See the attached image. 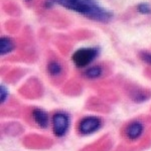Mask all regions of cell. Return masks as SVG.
Segmentation results:
<instances>
[{"instance_id": "6da1fadb", "label": "cell", "mask_w": 151, "mask_h": 151, "mask_svg": "<svg viewBox=\"0 0 151 151\" xmlns=\"http://www.w3.org/2000/svg\"><path fill=\"white\" fill-rule=\"evenodd\" d=\"M50 1L99 22H109L113 17V13L100 5L96 0H50Z\"/></svg>"}, {"instance_id": "52a82bcc", "label": "cell", "mask_w": 151, "mask_h": 151, "mask_svg": "<svg viewBox=\"0 0 151 151\" xmlns=\"http://www.w3.org/2000/svg\"><path fill=\"white\" fill-rule=\"evenodd\" d=\"M14 50V43L9 37L0 38V53L1 55H5L11 52Z\"/></svg>"}, {"instance_id": "4fadbf2b", "label": "cell", "mask_w": 151, "mask_h": 151, "mask_svg": "<svg viewBox=\"0 0 151 151\" xmlns=\"http://www.w3.org/2000/svg\"><path fill=\"white\" fill-rule=\"evenodd\" d=\"M25 1H30V0H25Z\"/></svg>"}, {"instance_id": "8fae6325", "label": "cell", "mask_w": 151, "mask_h": 151, "mask_svg": "<svg viewBox=\"0 0 151 151\" xmlns=\"http://www.w3.org/2000/svg\"><path fill=\"white\" fill-rule=\"evenodd\" d=\"M141 58L145 63L151 65V53H141Z\"/></svg>"}, {"instance_id": "277c9868", "label": "cell", "mask_w": 151, "mask_h": 151, "mask_svg": "<svg viewBox=\"0 0 151 151\" xmlns=\"http://www.w3.org/2000/svg\"><path fill=\"white\" fill-rule=\"evenodd\" d=\"M70 125L69 116L65 113H55L52 117V131L58 137H62L67 133Z\"/></svg>"}, {"instance_id": "7a4b0ae2", "label": "cell", "mask_w": 151, "mask_h": 151, "mask_svg": "<svg viewBox=\"0 0 151 151\" xmlns=\"http://www.w3.org/2000/svg\"><path fill=\"white\" fill-rule=\"evenodd\" d=\"M100 50L98 47H82L76 50L72 60L78 68H85L89 65L99 55Z\"/></svg>"}, {"instance_id": "8992f818", "label": "cell", "mask_w": 151, "mask_h": 151, "mask_svg": "<svg viewBox=\"0 0 151 151\" xmlns=\"http://www.w3.org/2000/svg\"><path fill=\"white\" fill-rule=\"evenodd\" d=\"M32 118H33V120H35L36 125L40 126V128H45L47 126L48 117H47V114L43 110H40V109H35V110H33Z\"/></svg>"}, {"instance_id": "5b68a950", "label": "cell", "mask_w": 151, "mask_h": 151, "mask_svg": "<svg viewBox=\"0 0 151 151\" xmlns=\"http://www.w3.org/2000/svg\"><path fill=\"white\" fill-rule=\"evenodd\" d=\"M143 132V125L138 121L130 123L126 128V136L131 140H136L139 138Z\"/></svg>"}, {"instance_id": "3957f363", "label": "cell", "mask_w": 151, "mask_h": 151, "mask_svg": "<svg viewBox=\"0 0 151 151\" xmlns=\"http://www.w3.org/2000/svg\"><path fill=\"white\" fill-rule=\"evenodd\" d=\"M101 127V120L96 116H88L83 118L78 125L79 133L82 135H90L98 131Z\"/></svg>"}, {"instance_id": "7c38bea8", "label": "cell", "mask_w": 151, "mask_h": 151, "mask_svg": "<svg viewBox=\"0 0 151 151\" xmlns=\"http://www.w3.org/2000/svg\"><path fill=\"white\" fill-rule=\"evenodd\" d=\"M6 98H7V91L3 86H1V103H4Z\"/></svg>"}, {"instance_id": "ba28073f", "label": "cell", "mask_w": 151, "mask_h": 151, "mask_svg": "<svg viewBox=\"0 0 151 151\" xmlns=\"http://www.w3.org/2000/svg\"><path fill=\"white\" fill-rule=\"evenodd\" d=\"M102 72H103L102 68L96 65V67H92L89 70H87L85 72V76L89 78V79H97L102 75Z\"/></svg>"}, {"instance_id": "30bf717a", "label": "cell", "mask_w": 151, "mask_h": 151, "mask_svg": "<svg viewBox=\"0 0 151 151\" xmlns=\"http://www.w3.org/2000/svg\"><path fill=\"white\" fill-rule=\"evenodd\" d=\"M137 11L142 14H149L151 12V7L147 3H140L137 6Z\"/></svg>"}, {"instance_id": "9c48e42d", "label": "cell", "mask_w": 151, "mask_h": 151, "mask_svg": "<svg viewBox=\"0 0 151 151\" xmlns=\"http://www.w3.org/2000/svg\"><path fill=\"white\" fill-rule=\"evenodd\" d=\"M47 72L52 77H57L62 73V65L58 62H50L47 65Z\"/></svg>"}]
</instances>
